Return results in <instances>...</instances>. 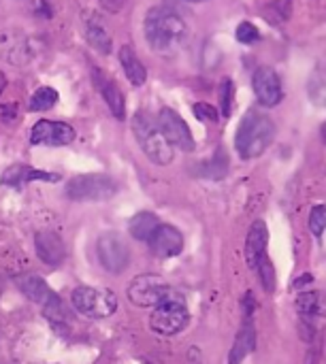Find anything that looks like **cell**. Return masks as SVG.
I'll list each match as a JSON object with an SVG mask.
<instances>
[{"mask_svg": "<svg viewBox=\"0 0 326 364\" xmlns=\"http://www.w3.org/2000/svg\"><path fill=\"white\" fill-rule=\"evenodd\" d=\"M145 38L149 47L158 53H169L182 47V43L188 36L186 21L169 6H154L145 15Z\"/></svg>", "mask_w": 326, "mask_h": 364, "instance_id": "obj_1", "label": "cell"}, {"mask_svg": "<svg viewBox=\"0 0 326 364\" xmlns=\"http://www.w3.org/2000/svg\"><path fill=\"white\" fill-rule=\"evenodd\" d=\"M275 139V124L269 115L261 111H248L235 134V149L243 160H254L263 156Z\"/></svg>", "mask_w": 326, "mask_h": 364, "instance_id": "obj_2", "label": "cell"}, {"mask_svg": "<svg viewBox=\"0 0 326 364\" xmlns=\"http://www.w3.org/2000/svg\"><path fill=\"white\" fill-rule=\"evenodd\" d=\"M132 134L139 143V147L143 149V154L158 166H167L173 162L175 158V149L173 145L164 139V134L160 132L158 124H154L149 119L147 113H137L132 117Z\"/></svg>", "mask_w": 326, "mask_h": 364, "instance_id": "obj_3", "label": "cell"}, {"mask_svg": "<svg viewBox=\"0 0 326 364\" xmlns=\"http://www.w3.org/2000/svg\"><path fill=\"white\" fill-rule=\"evenodd\" d=\"M73 307L92 320H105L111 318L117 309V296L111 290L105 288H90V286H81L77 290H73L70 294Z\"/></svg>", "mask_w": 326, "mask_h": 364, "instance_id": "obj_4", "label": "cell"}, {"mask_svg": "<svg viewBox=\"0 0 326 364\" xmlns=\"http://www.w3.org/2000/svg\"><path fill=\"white\" fill-rule=\"evenodd\" d=\"M188 322H190L188 307H186L184 299H179L175 294L169 296L158 307H154V314L149 318L152 331L162 335V337H173V335L182 333L188 326Z\"/></svg>", "mask_w": 326, "mask_h": 364, "instance_id": "obj_5", "label": "cell"}, {"mask_svg": "<svg viewBox=\"0 0 326 364\" xmlns=\"http://www.w3.org/2000/svg\"><path fill=\"white\" fill-rule=\"evenodd\" d=\"M117 183L107 175H79L68 181L66 196L77 203H96L115 196Z\"/></svg>", "mask_w": 326, "mask_h": 364, "instance_id": "obj_6", "label": "cell"}, {"mask_svg": "<svg viewBox=\"0 0 326 364\" xmlns=\"http://www.w3.org/2000/svg\"><path fill=\"white\" fill-rule=\"evenodd\" d=\"M38 55V43L23 30L0 32V58L17 68L28 66Z\"/></svg>", "mask_w": 326, "mask_h": 364, "instance_id": "obj_7", "label": "cell"}, {"mask_svg": "<svg viewBox=\"0 0 326 364\" xmlns=\"http://www.w3.org/2000/svg\"><path fill=\"white\" fill-rule=\"evenodd\" d=\"M173 296L171 286L158 275H139L128 286V299L137 307H158Z\"/></svg>", "mask_w": 326, "mask_h": 364, "instance_id": "obj_8", "label": "cell"}, {"mask_svg": "<svg viewBox=\"0 0 326 364\" xmlns=\"http://www.w3.org/2000/svg\"><path fill=\"white\" fill-rule=\"evenodd\" d=\"M96 256L100 267L109 273H122L130 262V250L117 232H105L96 241Z\"/></svg>", "mask_w": 326, "mask_h": 364, "instance_id": "obj_9", "label": "cell"}, {"mask_svg": "<svg viewBox=\"0 0 326 364\" xmlns=\"http://www.w3.org/2000/svg\"><path fill=\"white\" fill-rule=\"evenodd\" d=\"M256 348V326H254V294L248 292L243 299V322L235 337L228 354V364H241Z\"/></svg>", "mask_w": 326, "mask_h": 364, "instance_id": "obj_10", "label": "cell"}, {"mask_svg": "<svg viewBox=\"0 0 326 364\" xmlns=\"http://www.w3.org/2000/svg\"><path fill=\"white\" fill-rule=\"evenodd\" d=\"M158 128H160V132L164 134V139L173 147H177V149H182L186 154L194 151V147H196L194 136H192L188 124L184 122V117L177 111H173L169 107L160 109V113H158Z\"/></svg>", "mask_w": 326, "mask_h": 364, "instance_id": "obj_11", "label": "cell"}, {"mask_svg": "<svg viewBox=\"0 0 326 364\" xmlns=\"http://www.w3.org/2000/svg\"><path fill=\"white\" fill-rule=\"evenodd\" d=\"M254 94L263 107H275L280 105L284 92H282V79L271 66H258L252 77Z\"/></svg>", "mask_w": 326, "mask_h": 364, "instance_id": "obj_12", "label": "cell"}, {"mask_svg": "<svg viewBox=\"0 0 326 364\" xmlns=\"http://www.w3.org/2000/svg\"><path fill=\"white\" fill-rule=\"evenodd\" d=\"M30 141L34 145H51V147H62L75 141V128L64 124V122H49L41 119L32 126Z\"/></svg>", "mask_w": 326, "mask_h": 364, "instance_id": "obj_13", "label": "cell"}, {"mask_svg": "<svg viewBox=\"0 0 326 364\" xmlns=\"http://www.w3.org/2000/svg\"><path fill=\"white\" fill-rule=\"evenodd\" d=\"M152 252L158 258H173L179 256L184 250V237L177 228L169 226V224H160L158 230L154 232V237L147 241Z\"/></svg>", "mask_w": 326, "mask_h": 364, "instance_id": "obj_14", "label": "cell"}, {"mask_svg": "<svg viewBox=\"0 0 326 364\" xmlns=\"http://www.w3.org/2000/svg\"><path fill=\"white\" fill-rule=\"evenodd\" d=\"M34 247H36V256L41 258V262L49 264V267H58L64 262L66 258V247L64 241L58 232L53 230H43L34 237Z\"/></svg>", "mask_w": 326, "mask_h": 364, "instance_id": "obj_15", "label": "cell"}, {"mask_svg": "<svg viewBox=\"0 0 326 364\" xmlns=\"http://www.w3.org/2000/svg\"><path fill=\"white\" fill-rule=\"evenodd\" d=\"M92 77H94V83L100 92V96L105 98L107 107L111 109V113L117 117V119H124L126 117V100H124V94L122 90L117 87V83L109 77H105L98 68L92 70Z\"/></svg>", "mask_w": 326, "mask_h": 364, "instance_id": "obj_16", "label": "cell"}, {"mask_svg": "<svg viewBox=\"0 0 326 364\" xmlns=\"http://www.w3.org/2000/svg\"><path fill=\"white\" fill-rule=\"evenodd\" d=\"M267 243H269V230H267V224L263 220H256L248 232V239H246V262L250 269L256 271L261 258L267 256Z\"/></svg>", "mask_w": 326, "mask_h": 364, "instance_id": "obj_17", "label": "cell"}, {"mask_svg": "<svg viewBox=\"0 0 326 364\" xmlns=\"http://www.w3.org/2000/svg\"><path fill=\"white\" fill-rule=\"evenodd\" d=\"M60 175H53V173H45V171H34L26 164H13L9 166L2 177H0V183L2 186H21V183H28V181H58Z\"/></svg>", "mask_w": 326, "mask_h": 364, "instance_id": "obj_18", "label": "cell"}, {"mask_svg": "<svg viewBox=\"0 0 326 364\" xmlns=\"http://www.w3.org/2000/svg\"><path fill=\"white\" fill-rule=\"evenodd\" d=\"M17 282V288L23 292L26 299H30L32 303H38V305H47L56 294L51 292V288L38 277V275H21L15 279Z\"/></svg>", "mask_w": 326, "mask_h": 364, "instance_id": "obj_19", "label": "cell"}, {"mask_svg": "<svg viewBox=\"0 0 326 364\" xmlns=\"http://www.w3.org/2000/svg\"><path fill=\"white\" fill-rule=\"evenodd\" d=\"M120 64H122V70L126 75V79L135 85V87H141L145 81H147V68L143 66V62L137 58V53L132 51L130 45H124L120 49Z\"/></svg>", "mask_w": 326, "mask_h": 364, "instance_id": "obj_20", "label": "cell"}, {"mask_svg": "<svg viewBox=\"0 0 326 364\" xmlns=\"http://www.w3.org/2000/svg\"><path fill=\"white\" fill-rule=\"evenodd\" d=\"M160 220L149 213V211H141L137 213L130 222H128V232L137 239V241H149L154 237V232L158 230Z\"/></svg>", "mask_w": 326, "mask_h": 364, "instance_id": "obj_21", "label": "cell"}, {"mask_svg": "<svg viewBox=\"0 0 326 364\" xmlns=\"http://www.w3.org/2000/svg\"><path fill=\"white\" fill-rule=\"evenodd\" d=\"M297 311L301 316H326V294L322 292H303L297 296Z\"/></svg>", "mask_w": 326, "mask_h": 364, "instance_id": "obj_22", "label": "cell"}, {"mask_svg": "<svg viewBox=\"0 0 326 364\" xmlns=\"http://www.w3.org/2000/svg\"><path fill=\"white\" fill-rule=\"evenodd\" d=\"M85 38H88V43L98 53L107 55L111 51V34L107 32V28L100 21H96V19L88 21V26H85Z\"/></svg>", "mask_w": 326, "mask_h": 364, "instance_id": "obj_23", "label": "cell"}, {"mask_svg": "<svg viewBox=\"0 0 326 364\" xmlns=\"http://www.w3.org/2000/svg\"><path fill=\"white\" fill-rule=\"evenodd\" d=\"M60 100L58 92L53 87H38L32 96H30V111H49L56 107V102Z\"/></svg>", "mask_w": 326, "mask_h": 364, "instance_id": "obj_24", "label": "cell"}, {"mask_svg": "<svg viewBox=\"0 0 326 364\" xmlns=\"http://www.w3.org/2000/svg\"><path fill=\"white\" fill-rule=\"evenodd\" d=\"M310 98L316 105H326V68H318L312 77H310V85H307Z\"/></svg>", "mask_w": 326, "mask_h": 364, "instance_id": "obj_25", "label": "cell"}, {"mask_svg": "<svg viewBox=\"0 0 326 364\" xmlns=\"http://www.w3.org/2000/svg\"><path fill=\"white\" fill-rule=\"evenodd\" d=\"M226 173H228V158L224 156V151H222V149H218L216 158H211V162H207V164H205L203 175H205V177H209V179H222Z\"/></svg>", "mask_w": 326, "mask_h": 364, "instance_id": "obj_26", "label": "cell"}, {"mask_svg": "<svg viewBox=\"0 0 326 364\" xmlns=\"http://www.w3.org/2000/svg\"><path fill=\"white\" fill-rule=\"evenodd\" d=\"M256 271H258V277H261V286H263V290H265V292H273V290H275V269H273V264H271L269 256L261 258V262H258Z\"/></svg>", "mask_w": 326, "mask_h": 364, "instance_id": "obj_27", "label": "cell"}, {"mask_svg": "<svg viewBox=\"0 0 326 364\" xmlns=\"http://www.w3.org/2000/svg\"><path fill=\"white\" fill-rule=\"evenodd\" d=\"M326 230V205H318L310 211V232L314 237H322Z\"/></svg>", "mask_w": 326, "mask_h": 364, "instance_id": "obj_28", "label": "cell"}, {"mask_svg": "<svg viewBox=\"0 0 326 364\" xmlns=\"http://www.w3.org/2000/svg\"><path fill=\"white\" fill-rule=\"evenodd\" d=\"M233 94H235L233 81L231 79H224L222 85H220V105H222V115L224 117H228L231 111H233Z\"/></svg>", "mask_w": 326, "mask_h": 364, "instance_id": "obj_29", "label": "cell"}, {"mask_svg": "<svg viewBox=\"0 0 326 364\" xmlns=\"http://www.w3.org/2000/svg\"><path fill=\"white\" fill-rule=\"evenodd\" d=\"M258 38H261V32H258V28L254 23H250V21L239 23V28H237V41L239 43L250 45V43H256Z\"/></svg>", "mask_w": 326, "mask_h": 364, "instance_id": "obj_30", "label": "cell"}, {"mask_svg": "<svg viewBox=\"0 0 326 364\" xmlns=\"http://www.w3.org/2000/svg\"><path fill=\"white\" fill-rule=\"evenodd\" d=\"M192 111H194V115H196L201 122H218V119H220L218 109L211 107V105H207V102H196V105L192 107Z\"/></svg>", "mask_w": 326, "mask_h": 364, "instance_id": "obj_31", "label": "cell"}, {"mask_svg": "<svg viewBox=\"0 0 326 364\" xmlns=\"http://www.w3.org/2000/svg\"><path fill=\"white\" fill-rule=\"evenodd\" d=\"M32 13L36 15V17H45V19H49L51 17V6H49V2L47 0H32Z\"/></svg>", "mask_w": 326, "mask_h": 364, "instance_id": "obj_32", "label": "cell"}, {"mask_svg": "<svg viewBox=\"0 0 326 364\" xmlns=\"http://www.w3.org/2000/svg\"><path fill=\"white\" fill-rule=\"evenodd\" d=\"M98 2H100L102 11H107V13H120L126 6V0H98Z\"/></svg>", "mask_w": 326, "mask_h": 364, "instance_id": "obj_33", "label": "cell"}, {"mask_svg": "<svg viewBox=\"0 0 326 364\" xmlns=\"http://www.w3.org/2000/svg\"><path fill=\"white\" fill-rule=\"evenodd\" d=\"M312 282H314V277H312V275H303L299 282H295V288H301L303 284H312Z\"/></svg>", "mask_w": 326, "mask_h": 364, "instance_id": "obj_34", "label": "cell"}, {"mask_svg": "<svg viewBox=\"0 0 326 364\" xmlns=\"http://www.w3.org/2000/svg\"><path fill=\"white\" fill-rule=\"evenodd\" d=\"M4 85H6V79H4V75L0 73V94L4 92Z\"/></svg>", "mask_w": 326, "mask_h": 364, "instance_id": "obj_35", "label": "cell"}, {"mask_svg": "<svg viewBox=\"0 0 326 364\" xmlns=\"http://www.w3.org/2000/svg\"><path fill=\"white\" fill-rule=\"evenodd\" d=\"M188 2H203V0H188Z\"/></svg>", "mask_w": 326, "mask_h": 364, "instance_id": "obj_36", "label": "cell"}]
</instances>
